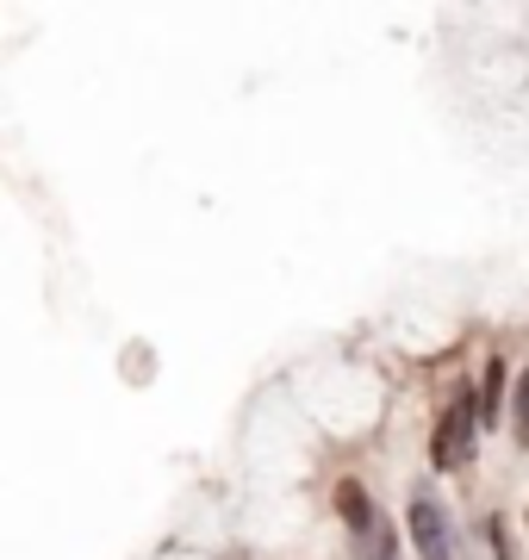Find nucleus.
Instances as JSON below:
<instances>
[{
    "mask_svg": "<svg viewBox=\"0 0 529 560\" xmlns=\"http://www.w3.org/2000/svg\"><path fill=\"white\" fill-rule=\"evenodd\" d=\"M473 430H480V411H473V399L461 393V399L443 411V423H436V442H430V460L443 467V474H455V467H468L473 460Z\"/></svg>",
    "mask_w": 529,
    "mask_h": 560,
    "instance_id": "f257e3e1",
    "label": "nucleus"
},
{
    "mask_svg": "<svg viewBox=\"0 0 529 560\" xmlns=\"http://www.w3.org/2000/svg\"><path fill=\"white\" fill-rule=\"evenodd\" d=\"M411 541H418V555L424 560H455V541H448V517L436 499H411Z\"/></svg>",
    "mask_w": 529,
    "mask_h": 560,
    "instance_id": "f03ea898",
    "label": "nucleus"
},
{
    "mask_svg": "<svg viewBox=\"0 0 529 560\" xmlns=\"http://www.w3.org/2000/svg\"><path fill=\"white\" fill-rule=\"evenodd\" d=\"M337 517L349 523V529H362V536H374V511H367V492L355 480L337 486Z\"/></svg>",
    "mask_w": 529,
    "mask_h": 560,
    "instance_id": "7ed1b4c3",
    "label": "nucleus"
},
{
    "mask_svg": "<svg viewBox=\"0 0 529 560\" xmlns=\"http://www.w3.org/2000/svg\"><path fill=\"white\" fill-rule=\"evenodd\" d=\"M498 399H505V368H486V393H480V423H498Z\"/></svg>",
    "mask_w": 529,
    "mask_h": 560,
    "instance_id": "20e7f679",
    "label": "nucleus"
},
{
    "mask_svg": "<svg viewBox=\"0 0 529 560\" xmlns=\"http://www.w3.org/2000/svg\"><path fill=\"white\" fill-rule=\"evenodd\" d=\"M517 436H524V448H529V374L517 381Z\"/></svg>",
    "mask_w": 529,
    "mask_h": 560,
    "instance_id": "39448f33",
    "label": "nucleus"
}]
</instances>
